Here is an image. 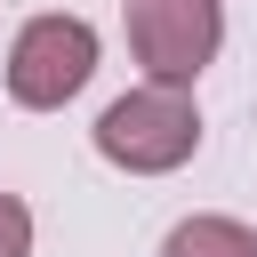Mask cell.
Segmentation results:
<instances>
[{
  "mask_svg": "<svg viewBox=\"0 0 257 257\" xmlns=\"http://www.w3.org/2000/svg\"><path fill=\"white\" fill-rule=\"evenodd\" d=\"M96 72V32L80 16H32L8 48V96L24 112H56L64 96H80Z\"/></svg>",
  "mask_w": 257,
  "mask_h": 257,
  "instance_id": "3",
  "label": "cell"
},
{
  "mask_svg": "<svg viewBox=\"0 0 257 257\" xmlns=\"http://www.w3.org/2000/svg\"><path fill=\"white\" fill-rule=\"evenodd\" d=\"M0 257H32V209L16 193H0Z\"/></svg>",
  "mask_w": 257,
  "mask_h": 257,
  "instance_id": "5",
  "label": "cell"
},
{
  "mask_svg": "<svg viewBox=\"0 0 257 257\" xmlns=\"http://www.w3.org/2000/svg\"><path fill=\"white\" fill-rule=\"evenodd\" d=\"M120 16H128V48H137L145 80H169V88H193L225 40L217 0H120Z\"/></svg>",
  "mask_w": 257,
  "mask_h": 257,
  "instance_id": "2",
  "label": "cell"
},
{
  "mask_svg": "<svg viewBox=\"0 0 257 257\" xmlns=\"http://www.w3.org/2000/svg\"><path fill=\"white\" fill-rule=\"evenodd\" d=\"M161 257H257V233L241 217H185V225H169Z\"/></svg>",
  "mask_w": 257,
  "mask_h": 257,
  "instance_id": "4",
  "label": "cell"
},
{
  "mask_svg": "<svg viewBox=\"0 0 257 257\" xmlns=\"http://www.w3.org/2000/svg\"><path fill=\"white\" fill-rule=\"evenodd\" d=\"M193 145H201V112L169 80H145V88L112 96L96 112V153L112 169H128V177H169V169L193 161Z\"/></svg>",
  "mask_w": 257,
  "mask_h": 257,
  "instance_id": "1",
  "label": "cell"
}]
</instances>
